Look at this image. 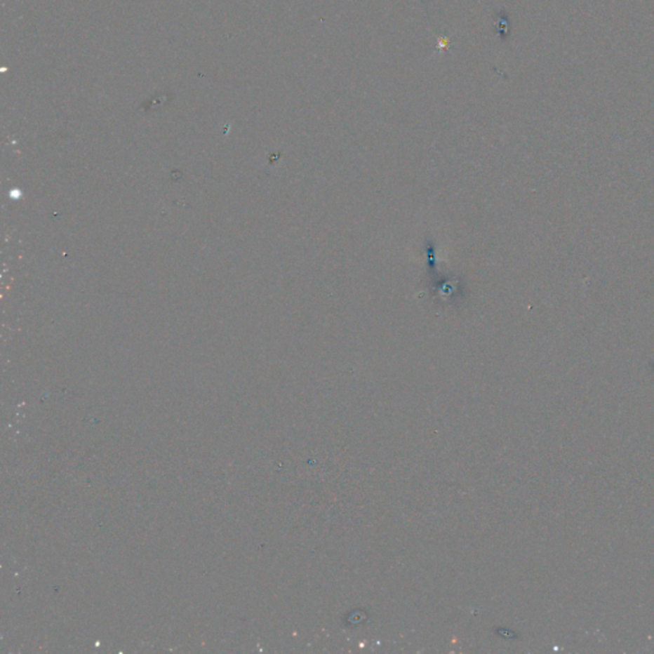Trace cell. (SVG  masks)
Here are the masks:
<instances>
[{"label":"cell","instance_id":"1","mask_svg":"<svg viewBox=\"0 0 654 654\" xmlns=\"http://www.w3.org/2000/svg\"><path fill=\"white\" fill-rule=\"evenodd\" d=\"M448 45H450V39L448 37H437V45H436L437 53H442V51L448 50Z\"/></svg>","mask_w":654,"mask_h":654},{"label":"cell","instance_id":"2","mask_svg":"<svg viewBox=\"0 0 654 654\" xmlns=\"http://www.w3.org/2000/svg\"><path fill=\"white\" fill-rule=\"evenodd\" d=\"M653 367H654V364H653Z\"/></svg>","mask_w":654,"mask_h":654}]
</instances>
